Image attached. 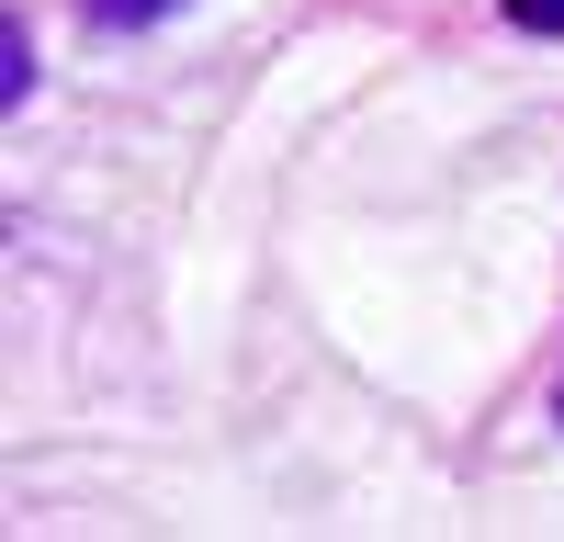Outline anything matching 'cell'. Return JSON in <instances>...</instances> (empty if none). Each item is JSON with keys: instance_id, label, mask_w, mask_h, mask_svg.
Here are the masks:
<instances>
[{"instance_id": "1", "label": "cell", "mask_w": 564, "mask_h": 542, "mask_svg": "<svg viewBox=\"0 0 564 542\" xmlns=\"http://www.w3.org/2000/svg\"><path fill=\"white\" fill-rule=\"evenodd\" d=\"M159 12H181V0H90V23H159Z\"/></svg>"}, {"instance_id": "2", "label": "cell", "mask_w": 564, "mask_h": 542, "mask_svg": "<svg viewBox=\"0 0 564 542\" xmlns=\"http://www.w3.org/2000/svg\"><path fill=\"white\" fill-rule=\"evenodd\" d=\"M520 23H564V0H520Z\"/></svg>"}]
</instances>
